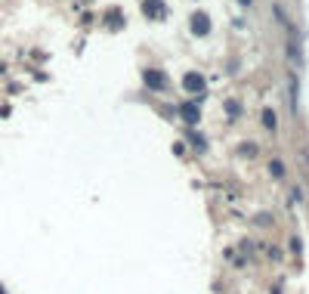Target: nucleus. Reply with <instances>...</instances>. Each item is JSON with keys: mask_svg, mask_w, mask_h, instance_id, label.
Returning <instances> with one entry per match:
<instances>
[{"mask_svg": "<svg viewBox=\"0 0 309 294\" xmlns=\"http://www.w3.org/2000/svg\"><path fill=\"white\" fill-rule=\"evenodd\" d=\"M143 81H146V87H152V90H164L167 87V78L158 69H148L146 74H143Z\"/></svg>", "mask_w": 309, "mask_h": 294, "instance_id": "f257e3e1", "label": "nucleus"}, {"mask_svg": "<svg viewBox=\"0 0 309 294\" xmlns=\"http://www.w3.org/2000/svg\"><path fill=\"white\" fill-rule=\"evenodd\" d=\"M238 3H247V6H250V0H238Z\"/></svg>", "mask_w": 309, "mask_h": 294, "instance_id": "9b49d317", "label": "nucleus"}, {"mask_svg": "<svg viewBox=\"0 0 309 294\" xmlns=\"http://www.w3.org/2000/svg\"><path fill=\"white\" fill-rule=\"evenodd\" d=\"M192 142H195V149H207V139L204 137H192Z\"/></svg>", "mask_w": 309, "mask_h": 294, "instance_id": "1a4fd4ad", "label": "nucleus"}, {"mask_svg": "<svg viewBox=\"0 0 309 294\" xmlns=\"http://www.w3.org/2000/svg\"><path fill=\"white\" fill-rule=\"evenodd\" d=\"M179 115L186 124H198V118H201V112H198V103H182L179 105Z\"/></svg>", "mask_w": 309, "mask_h": 294, "instance_id": "20e7f679", "label": "nucleus"}, {"mask_svg": "<svg viewBox=\"0 0 309 294\" xmlns=\"http://www.w3.org/2000/svg\"><path fill=\"white\" fill-rule=\"evenodd\" d=\"M263 127H269V130H275V127H278V118H275V112H272V108H266V112H263Z\"/></svg>", "mask_w": 309, "mask_h": 294, "instance_id": "423d86ee", "label": "nucleus"}, {"mask_svg": "<svg viewBox=\"0 0 309 294\" xmlns=\"http://www.w3.org/2000/svg\"><path fill=\"white\" fill-rule=\"evenodd\" d=\"M182 87H186L189 93H201V90H204V78L198 71H189L186 78H182Z\"/></svg>", "mask_w": 309, "mask_h": 294, "instance_id": "f03ea898", "label": "nucleus"}, {"mask_svg": "<svg viewBox=\"0 0 309 294\" xmlns=\"http://www.w3.org/2000/svg\"><path fill=\"white\" fill-rule=\"evenodd\" d=\"M0 294H6V291H3V288H0Z\"/></svg>", "mask_w": 309, "mask_h": 294, "instance_id": "f8f14e48", "label": "nucleus"}, {"mask_svg": "<svg viewBox=\"0 0 309 294\" xmlns=\"http://www.w3.org/2000/svg\"><path fill=\"white\" fill-rule=\"evenodd\" d=\"M226 108H229V115H232V118H235V115L241 112V108H238V103H226Z\"/></svg>", "mask_w": 309, "mask_h": 294, "instance_id": "9d476101", "label": "nucleus"}, {"mask_svg": "<svg viewBox=\"0 0 309 294\" xmlns=\"http://www.w3.org/2000/svg\"><path fill=\"white\" fill-rule=\"evenodd\" d=\"M297 93H300L297 78H291V112H297Z\"/></svg>", "mask_w": 309, "mask_h": 294, "instance_id": "6e6552de", "label": "nucleus"}, {"mask_svg": "<svg viewBox=\"0 0 309 294\" xmlns=\"http://www.w3.org/2000/svg\"><path fill=\"white\" fill-rule=\"evenodd\" d=\"M192 31H195L198 37H204L207 31H211V19H207L204 13H195V16H192Z\"/></svg>", "mask_w": 309, "mask_h": 294, "instance_id": "7ed1b4c3", "label": "nucleus"}, {"mask_svg": "<svg viewBox=\"0 0 309 294\" xmlns=\"http://www.w3.org/2000/svg\"><path fill=\"white\" fill-rule=\"evenodd\" d=\"M269 173L275 176V180H285V164L275 158V161H269Z\"/></svg>", "mask_w": 309, "mask_h": 294, "instance_id": "0eeeda50", "label": "nucleus"}, {"mask_svg": "<svg viewBox=\"0 0 309 294\" xmlns=\"http://www.w3.org/2000/svg\"><path fill=\"white\" fill-rule=\"evenodd\" d=\"M143 13L148 16V19H161V16H164V3H161V0H146Z\"/></svg>", "mask_w": 309, "mask_h": 294, "instance_id": "39448f33", "label": "nucleus"}]
</instances>
